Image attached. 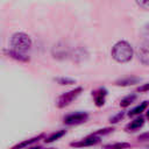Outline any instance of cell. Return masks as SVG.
Masks as SVG:
<instances>
[{"label": "cell", "mask_w": 149, "mask_h": 149, "mask_svg": "<svg viewBox=\"0 0 149 149\" xmlns=\"http://www.w3.org/2000/svg\"><path fill=\"white\" fill-rule=\"evenodd\" d=\"M105 147L106 148H128V147H130V144H128V143H114V144H107Z\"/></svg>", "instance_id": "cell-17"}, {"label": "cell", "mask_w": 149, "mask_h": 149, "mask_svg": "<svg viewBox=\"0 0 149 149\" xmlns=\"http://www.w3.org/2000/svg\"><path fill=\"white\" fill-rule=\"evenodd\" d=\"M123 115H125V113L123 112H120V113H118L115 116H113V118H111V123H116V122H119L122 118H123Z\"/></svg>", "instance_id": "cell-19"}, {"label": "cell", "mask_w": 149, "mask_h": 149, "mask_svg": "<svg viewBox=\"0 0 149 149\" xmlns=\"http://www.w3.org/2000/svg\"><path fill=\"white\" fill-rule=\"evenodd\" d=\"M142 36L144 38V41L149 42V24H146L142 29Z\"/></svg>", "instance_id": "cell-20"}, {"label": "cell", "mask_w": 149, "mask_h": 149, "mask_svg": "<svg viewBox=\"0 0 149 149\" xmlns=\"http://www.w3.org/2000/svg\"><path fill=\"white\" fill-rule=\"evenodd\" d=\"M148 107V101H143L142 104H140L139 106H136V107H134L130 112H128V115L129 116H135V115H139V114H141L146 108Z\"/></svg>", "instance_id": "cell-12"}, {"label": "cell", "mask_w": 149, "mask_h": 149, "mask_svg": "<svg viewBox=\"0 0 149 149\" xmlns=\"http://www.w3.org/2000/svg\"><path fill=\"white\" fill-rule=\"evenodd\" d=\"M112 57L119 63H127L133 58V48L126 41H119L112 48Z\"/></svg>", "instance_id": "cell-1"}, {"label": "cell", "mask_w": 149, "mask_h": 149, "mask_svg": "<svg viewBox=\"0 0 149 149\" xmlns=\"http://www.w3.org/2000/svg\"><path fill=\"white\" fill-rule=\"evenodd\" d=\"M6 54H7L9 57H12V58H14V59H16V61H20V62H29V56H28L27 54L16 51V50H14V49H12V48L8 49V50H6Z\"/></svg>", "instance_id": "cell-9"}, {"label": "cell", "mask_w": 149, "mask_h": 149, "mask_svg": "<svg viewBox=\"0 0 149 149\" xmlns=\"http://www.w3.org/2000/svg\"><path fill=\"white\" fill-rule=\"evenodd\" d=\"M99 141H100V137L98 135L92 134L88 137H86V139H84V140H81L79 142L71 143V146L72 147H90V146H94V144L99 143Z\"/></svg>", "instance_id": "cell-6"}, {"label": "cell", "mask_w": 149, "mask_h": 149, "mask_svg": "<svg viewBox=\"0 0 149 149\" xmlns=\"http://www.w3.org/2000/svg\"><path fill=\"white\" fill-rule=\"evenodd\" d=\"M139 140H140V141H149V132L141 134V135L139 136Z\"/></svg>", "instance_id": "cell-23"}, {"label": "cell", "mask_w": 149, "mask_h": 149, "mask_svg": "<svg viewBox=\"0 0 149 149\" xmlns=\"http://www.w3.org/2000/svg\"><path fill=\"white\" fill-rule=\"evenodd\" d=\"M43 137V134H41V135H38V136H35V137H33V139H30V140H27V141H23V142H21V143H19V144H16V146H14L13 147V149H17V148H24V147H27V146H30L31 143H34V142H37L40 139H42Z\"/></svg>", "instance_id": "cell-13"}, {"label": "cell", "mask_w": 149, "mask_h": 149, "mask_svg": "<svg viewBox=\"0 0 149 149\" xmlns=\"http://www.w3.org/2000/svg\"><path fill=\"white\" fill-rule=\"evenodd\" d=\"M149 91V83L148 84H143L137 88V92H148Z\"/></svg>", "instance_id": "cell-22"}, {"label": "cell", "mask_w": 149, "mask_h": 149, "mask_svg": "<svg viewBox=\"0 0 149 149\" xmlns=\"http://www.w3.org/2000/svg\"><path fill=\"white\" fill-rule=\"evenodd\" d=\"M81 91H83L81 87H76V88H73V90H70V91H68V92L61 94V95L57 98V101H56L57 107L64 108V107L69 106V105L81 93Z\"/></svg>", "instance_id": "cell-3"}, {"label": "cell", "mask_w": 149, "mask_h": 149, "mask_svg": "<svg viewBox=\"0 0 149 149\" xmlns=\"http://www.w3.org/2000/svg\"><path fill=\"white\" fill-rule=\"evenodd\" d=\"M106 95H107V91L104 87H100V88H98V90H95V91L92 92L93 100H94V102H95V105L98 107H100V106H102L105 104Z\"/></svg>", "instance_id": "cell-8"}, {"label": "cell", "mask_w": 149, "mask_h": 149, "mask_svg": "<svg viewBox=\"0 0 149 149\" xmlns=\"http://www.w3.org/2000/svg\"><path fill=\"white\" fill-rule=\"evenodd\" d=\"M143 123H144V119L141 118V116H139V118H136L135 120L130 121V123H128V125L126 126V130H127V132H135V130L140 129V128L143 126Z\"/></svg>", "instance_id": "cell-10"}, {"label": "cell", "mask_w": 149, "mask_h": 149, "mask_svg": "<svg viewBox=\"0 0 149 149\" xmlns=\"http://www.w3.org/2000/svg\"><path fill=\"white\" fill-rule=\"evenodd\" d=\"M147 118H148V120H149V111L147 112Z\"/></svg>", "instance_id": "cell-24"}, {"label": "cell", "mask_w": 149, "mask_h": 149, "mask_svg": "<svg viewBox=\"0 0 149 149\" xmlns=\"http://www.w3.org/2000/svg\"><path fill=\"white\" fill-rule=\"evenodd\" d=\"M88 119V114L85 112H77L73 114H69L64 118V123L66 125H79L85 122Z\"/></svg>", "instance_id": "cell-4"}, {"label": "cell", "mask_w": 149, "mask_h": 149, "mask_svg": "<svg viewBox=\"0 0 149 149\" xmlns=\"http://www.w3.org/2000/svg\"><path fill=\"white\" fill-rule=\"evenodd\" d=\"M137 56L143 65H149V42L143 41L137 49Z\"/></svg>", "instance_id": "cell-5"}, {"label": "cell", "mask_w": 149, "mask_h": 149, "mask_svg": "<svg viewBox=\"0 0 149 149\" xmlns=\"http://www.w3.org/2000/svg\"><path fill=\"white\" fill-rule=\"evenodd\" d=\"M136 3L143 8V9H149V0H135Z\"/></svg>", "instance_id": "cell-18"}, {"label": "cell", "mask_w": 149, "mask_h": 149, "mask_svg": "<svg viewBox=\"0 0 149 149\" xmlns=\"http://www.w3.org/2000/svg\"><path fill=\"white\" fill-rule=\"evenodd\" d=\"M10 47L16 51L27 54L31 48V40L24 33H15L10 37Z\"/></svg>", "instance_id": "cell-2"}, {"label": "cell", "mask_w": 149, "mask_h": 149, "mask_svg": "<svg viewBox=\"0 0 149 149\" xmlns=\"http://www.w3.org/2000/svg\"><path fill=\"white\" fill-rule=\"evenodd\" d=\"M65 133H66V130H58V132H56V133H52V134H51L49 137H47L44 141H45V143H51V142H54V141L61 139L62 136H64Z\"/></svg>", "instance_id": "cell-14"}, {"label": "cell", "mask_w": 149, "mask_h": 149, "mask_svg": "<svg viewBox=\"0 0 149 149\" xmlns=\"http://www.w3.org/2000/svg\"><path fill=\"white\" fill-rule=\"evenodd\" d=\"M135 99H136V94H129V95L125 97L123 99H121L120 106H121V107H127V106H129L132 102H134Z\"/></svg>", "instance_id": "cell-15"}, {"label": "cell", "mask_w": 149, "mask_h": 149, "mask_svg": "<svg viewBox=\"0 0 149 149\" xmlns=\"http://www.w3.org/2000/svg\"><path fill=\"white\" fill-rule=\"evenodd\" d=\"M114 129L113 128H104V129H99L98 132H95V133H93L94 135H105V134H108V133H111V132H113Z\"/></svg>", "instance_id": "cell-21"}, {"label": "cell", "mask_w": 149, "mask_h": 149, "mask_svg": "<svg viewBox=\"0 0 149 149\" xmlns=\"http://www.w3.org/2000/svg\"><path fill=\"white\" fill-rule=\"evenodd\" d=\"M140 78L139 77H128V78H123V79H120L118 81H115L116 85L119 86H128V85H134V84H137L140 83Z\"/></svg>", "instance_id": "cell-11"}, {"label": "cell", "mask_w": 149, "mask_h": 149, "mask_svg": "<svg viewBox=\"0 0 149 149\" xmlns=\"http://www.w3.org/2000/svg\"><path fill=\"white\" fill-rule=\"evenodd\" d=\"M52 55L55 58L63 59L69 56V48L63 43H58L52 48Z\"/></svg>", "instance_id": "cell-7"}, {"label": "cell", "mask_w": 149, "mask_h": 149, "mask_svg": "<svg viewBox=\"0 0 149 149\" xmlns=\"http://www.w3.org/2000/svg\"><path fill=\"white\" fill-rule=\"evenodd\" d=\"M58 84L61 85H70V84H74L76 80L74 79H71V78H65V77H62V78H57L56 79Z\"/></svg>", "instance_id": "cell-16"}]
</instances>
